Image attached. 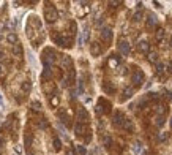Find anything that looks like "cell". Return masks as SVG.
I'll return each mask as SVG.
<instances>
[{"mask_svg":"<svg viewBox=\"0 0 172 155\" xmlns=\"http://www.w3.org/2000/svg\"><path fill=\"white\" fill-rule=\"evenodd\" d=\"M0 59H3V52H0Z\"/></svg>","mask_w":172,"mask_h":155,"instance_id":"41","label":"cell"},{"mask_svg":"<svg viewBox=\"0 0 172 155\" xmlns=\"http://www.w3.org/2000/svg\"><path fill=\"white\" fill-rule=\"evenodd\" d=\"M27 155H33V153H32V152H29V153H27Z\"/></svg>","mask_w":172,"mask_h":155,"instance_id":"44","label":"cell"},{"mask_svg":"<svg viewBox=\"0 0 172 155\" xmlns=\"http://www.w3.org/2000/svg\"><path fill=\"white\" fill-rule=\"evenodd\" d=\"M38 125H39V128H47V127H49V122L46 120V119H41V120H38Z\"/></svg>","mask_w":172,"mask_h":155,"instance_id":"27","label":"cell"},{"mask_svg":"<svg viewBox=\"0 0 172 155\" xmlns=\"http://www.w3.org/2000/svg\"><path fill=\"white\" fill-rule=\"evenodd\" d=\"M123 130H128V131H133L134 130V123L131 122L129 119H125V122H123V127H122Z\"/></svg>","mask_w":172,"mask_h":155,"instance_id":"16","label":"cell"},{"mask_svg":"<svg viewBox=\"0 0 172 155\" xmlns=\"http://www.w3.org/2000/svg\"><path fill=\"white\" fill-rule=\"evenodd\" d=\"M77 82H79V87H77V92H79V93H84V82H82V79H79Z\"/></svg>","mask_w":172,"mask_h":155,"instance_id":"34","label":"cell"},{"mask_svg":"<svg viewBox=\"0 0 172 155\" xmlns=\"http://www.w3.org/2000/svg\"><path fill=\"white\" fill-rule=\"evenodd\" d=\"M51 78H52V70H51L49 65H44V70H43V73H41V79L43 81H47Z\"/></svg>","mask_w":172,"mask_h":155,"instance_id":"11","label":"cell"},{"mask_svg":"<svg viewBox=\"0 0 172 155\" xmlns=\"http://www.w3.org/2000/svg\"><path fill=\"white\" fill-rule=\"evenodd\" d=\"M51 103L54 105V106H55V105H59V97H54V98L51 100Z\"/></svg>","mask_w":172,"mask_h":155,"instance_id":"35","label":"cell"},{"mask_svg":"<svg viewBox=\"0 0 172 155\" xmlns=\"http://www.w3.org/2000/svg\"><path fill=\"white\" fill-rule=\"evenodd\" d=\"M103 90H104L106 93H115V87L112 86L111 82H104V84H103Z\"/></svg>","mask_w":172,"mask_h":155,"instance_id":"15","label":"cell"},{"mask_svg":"<svg viewBox=\"0 0 172 155\" xmlns=\"http://www.w3.org/2000/svg\"><path fill=\"white\" fill-rule=\"evenodd\" d=\"M142 150H144V147H142V144L139 143V141L133 144V153H134V155H141Z\"/></svg>","mask_w":172,"mask_h":155,"instance_id":"17","label":"cell"},{"mask_svg":"<svg viewBox=\"0 0 172 155\" xmlns=\"http://www.w3.org/2000/svg\"><path fill=\"white\" fill-rule=\"evenodd\" d=\"M120 60H122V59H120V55L112 54V55H111V60H109V63H111V67H112V68H115L118 63H120Z\"/></svg>","mask_w":172,"mask_h":155,"instance_id":"14","label":"cell"},{"mask_svg":"<svg viewBox=\"0 0 172 155\" xmlns=\"http://www.w3.org/2000/svg\"><path fill=\"white\" fill-rule=\"evenodd\" d=\"M44 90L49 93V92H54L55 90V86H54V84H52V82H46L44 84Z\"/></svg>","mask_w":172,"mask_h":155,"instance_id":"24","label":"cell"},{"mask_svg":"<svg viewBox=\"0 0 172 155\" xmlns=\"http://www.w3.org/2000/svg\"><path fill=\"white\" fill-rule=\"evenodd\" d=\"M118 51H120L123 55H128V54L131 52V46H129L128 41H125V40L118 41Z\"/></svg>","mask_w":172,"mask_h":155,"instance_id":"7","label":"cell"},{"mask_svg":"<svg viewBox=\"0 0 172 155\" xmlns=\"http://www.w3.org/2000/svg\"><path fill=\"white\" fill-rule=\"evenodd\" d=\"M155 125L158 127V128H161V127L164 125V116H158V117L155 119Z\"/></svg>","mask_w":172,"mask_h":155,"instance_id":"22","label":"cell"},{"mask_svg":"<svg viewBox=\"0 0 172 155\" xmlns=\"http://www.w3.org/2000/svg\"><path fill=\"white\" fill-rule=\"evenodd\" d=\"M101 40L106 41V43H111L112 41V30L109 29V27H104V29L101 30Z\"/></svg>","mask_w":172,"mask_h":155,"instance_id":"8","label":"cell"},{"mask_svg":"<svg viewBox=\"0 0 172 155\" xmlns=\"http://www.w3.org/2000/svg\"><path fill=\"white\" fill-rule=\"evenodd\" d=\"M101 52H103V49H101V45L100 43H92L90 45V54L93 55V57H98Z\"/></svg>","mask_w":172,"mask_h":155,"instance_id":"9","label":"cell"},{"mask_svg":"<svg viewBox=\"0 0 172 155\" xmlns=\"http://www.w3.org/2000/svg\"><path fill=\"white\" fill-rule=\"evenodd\" d=\"M0 155H2V153H0Z\"/></svg>","mask_w":172,"mask_h":155,"instance_id":"45","label":"cell"},{"mask_svg":"<svg viewBox=\"0 0 172 155\" xmlns=\"http://www.w3.org/2000/svg\"><path fill=\"white\" fill-rule=\"evenodd\" d=\"M141 19H142V13H141V11H137L136 15L133 16V21H134V22H139Z\"/></svg>","mask_w":172,"mask_h":155,"instance_id":"33","label":"cell"},{"mask_svg":"<svg viewBox=\"0 0 172 155\" xmlns=\"http://www.w3.org/2000/svg\"><path fill=\"white\" fill-rule=\"evenodd\" d=\"M13 54H14L16 57H19V59L22 57V46H21L19 43H18V45H16L14 48H13Z\"/></svg>","mask_w":172,"mask_h":155,"instance_id":"19","label":"cell"},{"mask_svg":"<svg viewBox=\"0 0 172 155\" xmlns=\"http://www.w3.org/2000/svg\"><path fill=\"white\" fill-rule=\"evenodd\" d=\"M30 87H32V84H30L29 81H25V82L22 84V90H24V92H29V90H30Z\"/></svg>","mask_w":172,"mask_h":155,"instance_id":"32","label":"cell"},{"mask_svg":"<svg viewBox=\"0 0 172 155\" xmlns=\"http://www.w3.org/2000/svg\"><path fill=\"white\" fill-rule=\"evenodd\" d=\"M2 147H3V139L0 138V153H2Z\"/></svg>","mask_w":172,"mask_h":155,"instance_id":"39","label":"cell"},{"mask_svg":"<svg viewBox=\"0 0 172 155\" xmlns=\"http://www.w3.org/2000/svg\"><path fill=\"white\" fill-rule=\"evenodd\" d=\"M158 24V18L155 15H149L147 18V22H145V25H147V29H153V27H156Z\"/></svg>","mask_w":172,"mask_h":155,"instance_id":"10","label":"cell"},{"mask_svg":"<svg viewBox=\"0 0 172 155\" xmlns=\"http://www.w3.org/2000/svg\"><path fill=\"white\" fill-rule=\"evenodd\" d=\"M74 150H76L79 155H85V153H87L85 147H84V146H81V144H79V146H76V147H74Z\"/></svg>","mask_w":172,"mask_h":155,"instance_id":"26","label":"cell"},{"mask_svg":"<svg viewBox=\"0 0 172 155\" xmlns=\"http://www.w3.org/2000/svg\"><path fill=\"white\" fill-rule=\"evenodd\" d=\"M6 40H8V43H11V45H18V35L14 33V32H8V35H6Z\"/></svg>","mask_w":172,"mask_h":155,"instance_id":"13","label":"cell"},{"mask_svg":"<svg viewBox=\"0 0 172 155\" xmlns=\"http://www.w3.org/2000/svg\"><path fill=\"white\" fill-rule=\"evenodd\" d=\"M2 70H3V68H2V65H0V75H2Z\"/></svg>","mask_w":172,"mask_h":155,"instance_id":"42","label":"cell"},{"mask_svg":"<svg viewBox=\"0 0 172 155\" xmlns=\"http://www.w3.org/2000/svg\"><path fill=\"white\" fill-rule=\"evenodd\" d=\"M137 49H139V52H142V54H149L150 45L147 43V41H141V43L137 45Z\"/></svg>","mask_w":172,"mask_h":155,"instance_id":"12","label":"cell"},{"mask_svg":"<svg viewBox=\"0 0 172 155\" xmlns=\"http://www.w3.org/2000/svg\"><path fill=\"white\" fill-rule=\"evenodd\" d=\"M32 109H33V111H36V112H38V111H41V103L36 101V100H35V101H32Z\"/></svg>","mask_w":172,"mask_h":155,"instance_id":"28","label":"cell"},{"mask_svg":"<svg viewBox=\"0 0 172 155\" xmlns=\"http://www.w3.org/2000/svg\"><path fill=\"white\" fill-rule=\"evenodd\" d=\"M54 149H55L57 152L62 149V143H60V139H59V138H54Z\"/></svg>","mask_w":172,"mask_h":155,"instance_id":"29","label":"cell"},{"mask_svg":"<svg viewBox=\"0 0 172 155\" xmlns=\"http://www.w3.org/2000/svg\"><path fill=\"white\" fill-rule=\"evenodd\" d=\"M149 60L150 62H156L158 60V54L156 52H149Z\"/></svg>","mask_w":172,"mask_h":155,"instance_id":"31","label":"cell"},{"mask_svg":"<svg viewBox=\"0 0 172 155\" xmlns=\"http://www.w3.org/2000/svg\"><path fill=\"white\" fill-rule=\"evenodd\" d=\"M164 35H166V32H164L163 29H158V32H156V35H155L156 41H161V40L164 38Z\"/></svg>","mask_w":172,"mask_h":155,"instance_id":"23","label":"cell"},{"mask_svg":"<svg viewBox=\"0 0 172 155\" xmlns=\"http://www.w3.org/2000/svg\"><path fill=\"white\" fill-rule=\"evenodd\" d=\"M24 141H25V146H27V147H30V146H32V141H33V135H32L30 131H27V133H25V138H24Z\"/></svg>","mask_w":172,"mask_h":155,"instance_id":"20","label":"cell"},{"mask_svg":"<svg viewBox=\"0 0 172 155\" xmlns=\"http://www.w3.org/2000/svg\"><path fill=\"white\" fill-rule=\"evenodd\" d=\"M44 19L47 21V22H55L57 19H59V13H57V10H55V6H51L49 3H47V6L44 8Z\"/></svg>","mask_w":172,"mask_h":155,"instance_id":"1","label":"cell"},{"mask_svg":"<svg viewBox=\"0 0 172 155\" xmlns=\"http://www.w3.org/2000/svg\"><path fill=\"white\" fill-rule=\"evenodd\" d=\"M67 155H74V150H73V149H68V150H67Z\"/></svg>","mask_w":172,"mask_h":155,"instance_id":"38","label":"cell"},{"mask_svg":"<svg viewBox=\"0 0 172 155\" xmlns=\"http://www.w3.org/2000/svg\"><path fill=\"white\" fill-rule=\"evenodd\" d=\"M167 138H169V133H166V131H161L160 135H158V141H160V143H164Z\"/></svg>","mask_w":172,"mask_h":155,"instance_id":"25","label":"cell"},{"mask_svg":"<svg viewBox=\"0 0 172 155\" xmlns=\"http://www.w3.org/2000/svg\"><path fill=\"white\" fill-rule=\"evenodd\" d=\"M170 128H172V119H170Z\"/></svg>","mask_w":172,"mask_h":155,"instance_id":"43","label":"cell"},{"mask_svg":"<svg viewBox=\"0 0 172 155\" xmlns=\"http://www.w3.org/2000/svg\"><path fill=\"white\" fill-rule=\"evenodd\" d=\"M96 112L98 114H109L111 112V103L106 101L104 98H100L98 105H96Z\"/></svg>","mask_w":172,"mask_h":155,"instance_id":"2","label":"cell"},{"mask_svg":"<svg viewBox=\"0 0 172 155\" xmlns=\"http://www.w3.org/2000/svg\"><path fill=\"white\" fill-rule=\"evenodd\" d=\"M125 116H123V112H120V111H115V114H114V117H112V123L115 125V127H118V128H122L123 127V122H125Z\"/></svg>","mask_w":172,"mask_h":155,"instance_id":"6","label":"cell"},{"mask_svg":"<svg viewBox=\"0 0 172 155\" xmlns=\"http://www.w3.org/2000/svg\"><path fill=\"white\" fill-rule=\"evenodd\" d=\"M133 93H134V89L126 87V89L123 90V97H122V100H126V98H131V97H133Z\"/></svg>","mask_w":172,"mask_h":155,"instance_id":"18","label":"cell"},{"mask_svg":"<svg viewBox=\"0 0 172 155\" xmlns=\"http://www.w3.org/2000/svg\"><path fill=\"white\" fill-rule=\"evenodd\" d=\"M103 144H104V147L111 149L112 147V139H111V136H104L103 138Z\"/></svg>","mask_w":172,"mask_h":155,"instance_id":"21","label":"cell"},{"mask_svg":"<svg viewBox=\"0 0 172 155\" xmlns=\"http://www.w3.org/2000/svg\"><path fill=\"white\" fill-rule=\"evenodd\" d=\"M14 149H16V153H18V155H21V153H22V147H21V146H16Z\"/></svg>","mask_w":172,"mask_h":155,"instance_id":"36","label":"cell"},{"mask_svg":"<svg viewBox=\"0 0 172 155\" xmlns=\"http://www.w3.org/2000/svg\"><path fill=\"white\" fill-rule=\"evenodd\" d=\"M167 71H169V73H172V62H169V63H167Z\"/></svg>","mask_w":172,"mask_h":155,"instance_id":"37","label":"cell"},{"mask_svg":"<svg viewBox=\"0 0 172 155\" xmlns=\"http://www.w3.org/2000/svg\"><path fill=\"white\" fill-rule=\"evenodd\" d=\"M74 133L77 135V136H84V135H87V133H90V128H88V125L87 123H76L74 125Z\"/></svg>","mask_w":172,"mask_h":155,"instance_id":"5","label":"cell"},{"mask_svg":"<svg viewBox=\"0 0 172 155\" xmlns=\"http://www.w3.org/2000/svg\"><path fill=\"white\" fill-rule=\"evenodd\" d=\"M163 71H164V65L158 62V63H156V73H158V75H163Z\"/></svg>","mask_w":172,"mask_h":155,"instance_id":"30","label":"cell"},{"mask_svg":"<svg viewBox=\"0 0 172 155\" xmlns=\"http://www.w3.org/2000/svg\"><path fill=\"white\" fill-rule=\"evenodd\" d=\"M0 106L3 108V98H2V95H0Z\"/></svg>","mask_w":172,"mask_h":155,"instance_id":"40","label":"cell"},{"mask_svg":"<svg viewBox=\"0 0 172 155\" xmlns=\"http://www.w3.org/2000/svg\"><path fill=\"white\" fill-rule=\"evenodd\" d=\"M144 79H145V76H144V71H141V70H136V71L131 75V82H133L134 87H141Z\"/></svg>","mask_w":172,"mask_h":155,"instance_id":"3","label":"cell"},{"mask_svg":"<svg viewBox=\"0 0 172 155\" xmlns=\"http://www.w3.org/2000/svg\"><path fill=\"white\" fill-rule=\"evenodd\" d=\"M77 120H79V123H88V120H90V114L82 106L77 109Z\"/></svg>","mask_w":172,"mask_h":155,"instance_id":"4","label":"cell"}]
</instances>
